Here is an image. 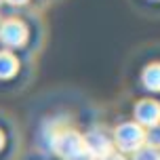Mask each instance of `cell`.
<instances>
[{"instance_id":"cell-6","label":"cell","mask_w":160,"mask_h":160,"mask_svg":"<svg viewBox=\"0 0 160 160\" xmlns=\"http://www.w3.org/2000/svg\"><path fill=\"white\" fill-rule=\"evenodd\" d=\"M17 61L13 53L8 51H0V78H11L17 72Z\"/></svg>"},{"instance_id":"cell-3","label":"cell","mask_w":160,"mask_h":160,"mask_svg":"<svg viewBox=\"0 0 160 160\" xmlns=\"http://www.w3.org/2000/svg\"><path fill=\"white\" fill-rule=\"evenodd\" d=\"M84 139V150H87L88 154H91V158L93 160H103L108 158V156H112V141L108 139V135L105 133H101V131H91L88 135L82 137Z\"/></svg>"},{"instance_id":"cell-5","label":"cell","mask_w":160,"mask_h":160,"mask_svg":"<svg viewBox=\"0 0 160 160\" xmlns=\"http://www.w3.org/2000/svg\"><path fill=\"white\" fill-rule=\"evenodd\" d=\"M135 118L139 124L156 127L160 122V103L154 99H143L135 105Z\"/></svg>"},{"instance_id":"cell-9","label":"cell","mask_w":160,"mask_h":160,"mask_svg":"<svg viewBox=\"0 0 160 160\" xmlns=\"http://www.w3.org/2000/svg\"><path fill=\"white\" fill-rule=\"evenodd\" d=\"M145 141H148V148H154V150H158L160 148V127H150L145 131Z\"/></svg>"},{"instance_id":"cell-10","label":"cell","mask_w":160,"mask_h":160,"mask_svg":"<svg viewBox=\"0 0 160 160\" xmlns=\"http://www.w3.org/2000/svg\"><path fill=\"white\" fill-rule=\"evenodd\" d=\"M103 160H124L122 156H116V154H112V156H108V158H103Z\"/></svg>"},{"instance_id":"cell-1","label":"cell","mask_w":160,"mask_h":160,"mask_svg":"<svg viewBox=\"0 0 160 160\" xmlns=\"http://www.w3.org/2000/svg\"><path fill=\"white\" fill-rule=\"evenodd\" d=\"M53 150L65 160H76L78 156L87 152L82 135L76 131H70V128H63L53 137Z\"/></svg>"},{"instance_id":"cell-11","label":"cell","mask_w":160,"mask_h":160,"mask_svg":"<svg viewBox=\"0 0 160 160\" xmlns=\"http://www.w3.org/2000/svg\"><path fill=\"white\" fill-rule=\"evenodd\" d=\"M7 2H11V4H23V2H28V0H7Z\"/></svg>"},{"instance_id":"cell-2","label":"cell","mask_w":160,"mask_h":160,"mask_svg":"<svg viewBox=\"0 0 160 160\" xmlns=\"http://www.w3.org/2000/svg\"><path fill=\"white\" fill-rule=\"evenodd\" d=\"M114 143L118 145V150H122V152L135 154L145 143V131L137 122H124L114 131Z\"/></svg>"},{"instance_id":"cell-8","label":"cell","mask_w":160,"mask_h":160,"mask_svg":"<svg viewBox=\"0 0 160 160\" xmlns=\"http://www.w3.org/2000/svg\"><path fill=\"white\" fill-rule=\"evenodd\" d=\"M133 160H160V152L154 150V148H148V145H141L135 152Z\"/></svg>"},{"instance_id":"cell-12","label":"cell","mask_w":160,"mask_h":160,"mask_svg":"<svg viewBox=\"0 0 160 160\" xmlns=\"http://www.w3.org/2000/svg\"><path fill=\"white\" fill-rule=\"evenodd\" d=\"M2 143H4V137H2V133H0V148H2Z\"/></svg>"},{"instance_id":"cell-4","label":"cell","mask_w":160,"mask_h":160,"mask_svg":"<svg viewBox=\"0 0 160 160\" xmlns=\"http://www.w3.org/2000/svg\"><path fill=\"white\" fill-rule=\"evenodd\" d=\"M0 40L7 47H15V48L21 47L28 40V28L21 21H17V19H8L0 28Z\"/></svg>"},{"instance_id":"cell-7","label":"cell","mask_w":160,"mask_h":160,"mask_svg":"<svg viewBox=\"0 0 160 160\" xmlns=\"http://www.w3.org/2000/svg\"><path fill=\"white\" fill-rule=\"evenodd\" d=\"M143 84L150 91H160V63H152L143 70Z\"/></svg>"}]
</instances>
